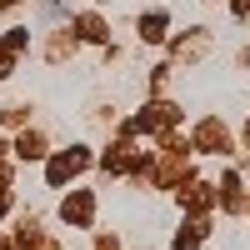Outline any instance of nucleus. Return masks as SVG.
Masks as SVG:
<instances>
[{
    "label": "nucleus",
    "mask_w": 250,
    "mask_h": 250,
    "mask_svg": "<svg viewBox=\"0 0 250 250\" xmlns=\"http://www.w3.org/2000/svg\"><path fill=\"white\" fill-rule=\"evenodd\" d=\"M85 160H90V155H85V145H70L65 155H55V160H50V170H45L50 185H65L70 175H80V170H85Z\"/></svg>",
    "instance_id": "1"
},
{
    "label": "nucleus",
    "mask_w": 250,
    "mask_h": 250,
    "mask_svg": "<svg viewBox=\"0 0 250 250\" xmlns=\"http://www.w3.org/2000/svg\"><path fill=\"white\" fill-rule=\"evenodd\" d=\"M140 35H145V40H165V15H160V10L145 15V20H140Z\"/></svg>",
    "instance_id": "3"
},
{
    "label": "nucleus",
    "mask_w": 250,
    "mask_h": 250,
    "mask_svg": "<svg viewBox=\"0 0 250 250\" xmlns=\"http://www.w3.org/2000/svg\"><path fill=\"white\" fill-rule=\"evenodd\" d=\"M90 210H95V200H90V190H75L65 205H60V215H65L70 225H90Z\"/></svg>",
    "instance_id": "2"
}]
</instances>
